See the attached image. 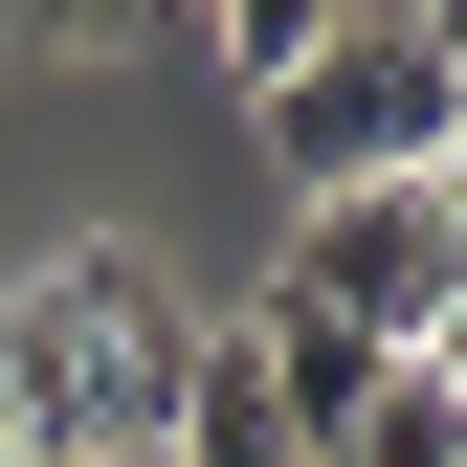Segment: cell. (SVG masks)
I'll return each instance as SVG.
<instances>
[{
	"instance_id": "obj_1",
	"label": "cell",
	"mask_w": 467,
	"mask_h": 467,
	"mask_svg": "<svg viewBox=\"0 0 467 467\" xmlns=\"http://www.w3.org/2000/svg\"><path fill=\"white\" fill-rule=\"evenodd\" d=\"M201 400V312L134 245H45L0 289V467H156Z\"/></svg>"
},
{
	"instance_id": "obj_2",
	"label": "cell",
	"mask_w": 467,
	"mask_h": 467,
	"mask_svg": "<svg viewBox=\"0 0 467 467\" xmlns=\"http://www.w3.org/2000/svg\"><path fill=\"white\" fill-rule=\"evenodd\" d=\"M267 156H289V201L445 179V156H467V45H445V23H379V0H334V23L267 67Z\"/></svg>"
},
{
	"instance_id": "obj_3",
	"label": "cell",
	"mask_w": 467,
	"mask_h": 467,
	"mask_svg": "<svg viewBox=\"0 0 467 467\" xmlns=\"http://www.w3.org/2000/svg\"><path fill=\"white\" fill-rule=\"evenodd\" d=\"M267 289L334 312V334H379V357H445V334H467V201H445V179H357V201L289 223Z\"/></svg>"
},
{
	"instance_id": "obj_4",
	"label": "cell",
	"mask_w": 467,
	"mask_h": 467,
	"mask_svg": "<svg viewBox=\"0 0 467 467\" xmlns=\"http://www.w3.org/2000/svg\"><path fill=\"white\" fill-rule=\"evenodd\" d=\"M334 467H467V357H400L357 423H334Z\"/></svg>"
},
{
	"instance_id": "obj_5",
	"label": "cell",
	"mask_w": 467,
	"mask_h": 467,
	"mask_svg": "<svg viewBox=\"0 0 467 467\" xmlns=\"http://www.w3.org/2000/svg\"><path fill=\"white\" fill-rule=\"evenodd\" d=\"M156 467H312V445H289L267 400H245V357L201 334V400H179V445H156Z\"/></svg>"
},
{
	"instance_id": "obj_6",
	"label": "cell",
	"mask_w": 467,
	"mask_h": 467,
	"mask_svg": "<svg viewBox=\"0 0 467 467\" xmlns=\"http://www.w3.org/2000/svg\"><path fill=\"white\" fill-rule=\"evenodd\" d=\"M312 23H334V0H223V45H245V89H267V67H289Z\"/></svg>"
},
{
	"instance_id": "obj_7",
	"label": "cell",
	"mask_w": 467,
	"mask_h": 467,
	"mask_svg": "<svg viewBox=\"0 0 467 467\" xmlns=\"http://www.w3.org/2000/svg\"><path fill=\"white\" fill-rule=\"evenodd\" d=\"M379 23H445V0H379Z\"/></svg>"
}]
</instances>
